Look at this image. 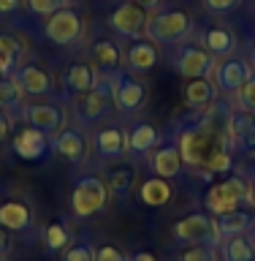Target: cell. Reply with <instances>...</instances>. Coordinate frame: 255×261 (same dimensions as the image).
Returning a JSON list of instances; mask_svg holds the SVG:
<instances>
[{"label": "cell", "mask_w": 255, "mask_h": 261, "mask_svg": "<svg viewBox=\"0 0 255 261\" xmlns=\"http://www.w3.org/2000/svg\"><path fill=\"white\" fill-rule=\"evenodd\" d=\"M68 3H73V0H68Z\"/></svg>", "instance_id": "cell-47"}, {"label": "cell", "mask_w": 255, "mask_h": 261, "mask_svg": "<svg viewBox=\"0 0 255 261\" xmlns=\"http://www.w3.org/2000/svg\"><path fill=\"white\" fill-rule=\"evenodd\" d=\"M95 79H98V71L90 63H73V65H68V71L63 73V85L68 87L73 95H81V93H87V90H93Z\"/></svg>", "instance_id": "cell-27"}, {"label": "cell", "mask_w": 255, "mask_h": 261, "mask_svg": "<svg viewBox=\"0 0 255 261\" xmlns=\"http://www.w3.org/2000/svg\"><path fill=\"white\" fill-rule=\"evenodd\" d=\"M252 63L244 60V57H225L223 63H217V71H215V85L223 90V93H236L244 82L252 76Z\"/></svg>", "instance_id": "cell-14"}, {"label": "cell", "mask_w": 255, "mask_h": 261, "mask_svg": "<svg viewBox=\"0 0 255 261\" xmlns=\"http://www.w3.org/2000/svg\"><path fill=\"white\" fill-rule=\"evenodd\" d=\"M217 253L223 261H255V240L247 234L231 237L217 245Z\"/></svg>", "instance_id": "cell-28"}, {"label": "cell", "mask_w": 255, "mask_h": 261, "mask_svg": "<svg viewBox=\"0 0 255 261\" xmlns=\"http://www.w3.org/2000/svg\"><path fill=\"white\" fill-rule=\"evenodd\" d=\"M217 85L215 79L199 76V79H187L185 85V103L193 106V109H204V106H212L217 101Z\"/></svg>", "instance_id": "cell-25"}, {"label": "cell", "mask_w": 255, "mask_h": 261, "mask_svg": "<svg viewBox=\"0 0 255 261\" xmlns=\"http://www.w3.org/2000/svg\"><path fill=\"white\" fill-rule=\"evenodd\" d=\"M111 106H114V79H111V73L101 71L93 90L73 98V117L79 122H84V125H90V122L103 120Z\"/></svg>", "instance_id": "cell-1"}, {"label": "cell", "mask_w": 255, "mask_h": 261, "mask_svg": "<svg viewBox=\"0 0 255 261\" xmlns=\"http://www.w3.org/2000/svg\"><path fill=\"white\" fill-rule=\"evenodd\" d=\"M136 179H138V171L136 166H130V163H122V161H114L109 169H106V188H109V193L114 196H125L133 191V185H136Z\"/></svg>", "instance_id": "cell-23"}, {"label": "cell", "mask_w": 255, "mask_h": 261, "mask_svg": "<svg viewBox=\"0 0 255 261\" xmlns=\"http://www.w3.org/2000/svg\"><path fill=\"white\" fill-rule=\"evenodd\" d=\"M125 136H128V152L130 155H147L160 144V130L152 122H133Z\"/></svg>", "instance_id": "cell-21"}, {"label": "cell", "mask_w": 255, "mask_h": 261, "mask_svg": "<svg viewBox=\"0 0 255 261\" xmlns=\"http://www.w3.org/2000/svg\"><path fill=\"white\" fill-rule=\"evenodd\" d=\"M111 79H114V106L122 114H136L138 109H144L147 87L141 79L130 76V73H122V71H114Z\"/></svg>", "instance_id": "cell-9"}, {"label": "cell", "mask_w": 255, "mask_h": 261, "mask_svg": "<svg viewBox=\"0 0 255 261\" xmlns=\"http://www.w3.org/2000/svg\"><path fill=\"white\" fill-rule=\"evenodd\" d=\"M0 261H6V256H0Z\"/></svg>", "instance_id": "cell-46"}, {"label": "cell", "mask_w": 255, "mask_h": 261, "mask_svg": "<svg viewBox=\"0 0 255 261\" xmlns=\"http://www.w3.org/2000/svg\"><path fill=\"white\" fill-rule=\"evenodd\" d=\"M49 142H52V150L60 155L63 161H68V163H81L87 158V136L81 134L79 128H63V130H57L54 136H49Z\"/></svg>", "instance_id": "cell-15"}, {"label": "cell", "mask_w": 255, "mask_h": 261, "mask_svg": "<svg viewBox=\"0 0 255 261\" xmlns=\"http://www.w3.org/2000/svg\"><path fill=\"white\" fill-rule=\"evenodd\" d=\"M125 60H128V68L133 71V73H147V71H152L155 65H158V60H160L158 44H155V41H150V38L130 41Z\"/></svg>", "instance_id": "cell-19"}, {"label": "cell", "mask_w": 255, "mask_h": 261, "mask_svg": "<svg viewBox=\"0 0 255 261\" xmlns=\"http://www.w3.org/2000/svg\"><path fill=\"white\" fill-rule=\"evenodd\" d=\"M201 46L207 49L209 55L215 57H231L236 52V46H239V41H236V33L231 28H223V24H215V28H207L201 33Z\"/></svg>", "instance_id": "cell-18"}, {"label": "cell", "mask_w": 255, "mask_h": 261, "mask_svg": "<svg viewBox=\"0 0 255 261\" xmlns=\"http://www.w3.org/2000/svg\"><path fill=\"white\" fill-rule=\"evenodd\" d=\"M11 128H14L11 114H8L6 109H0V142H6V139L11 136Z\"/></svg>", "instance_id": "cell-38"}, {"label": "cell", "mask_w": 255, "mask_h": 261, "mask_svg": "<svg viewBox=\"0 0 255 261\" xmlns=\"http://www.w3.org/2000/svg\"><path fill=\"white\" fill-rule=\"evenodd\" d=\"M171 65L185 79H199V76L215 79L217 57L209 55L201 44H177L174 52H171Z\"/></svg>", "instance_id": "cell-5"}, {"label": "cell", "mask_w": 255, "mask_h": 261, "mask_svg": "<svg viewBox=\"0 0 255 261\" xmlns=\"http://www.w3.org/2000/svg\"><path fill=\"white\" fill-rule=\"evenodd\" d=\"M204 8H207L209 14H215V16H223V14H231L236 11L244 0H201Z\"/></svg>", "instance_id": "cell-36"}, {"label": "cell", "mask_w": 255, "mask_h": 261, "mask_svg": "<svg viewBox=\"0 0 255 261\" xmlns=\"http://www.w3.org/2000/svg\"><path fill=\"white\" fill-rule=\"evenodd\" d=\"M193 28V19L185 8L171 6L160 8L158 14L150 16V28H147V38L155 41L158 46H177L179 41L187 38V33Z\"/></svg>", "instance_id": "cell-2"}, {"label": "cell", "mask_w": 255, "mask_h": 261, "mask_svg": "<svg viewBox=\"0 0 255 261\" xmlns=\"http://www.w3.org/2000/svg\"><path fill=\"white\" fill-rule=\"evenodd\" d=\"M49 147H52L49 136L41 134V130H36L33 125L19 128L14 134V139H11V150L16 152V158H22V161H44Z\"/></svg>", "instance_id": "cell-12"}, {"label": "cell", "mask_w": 255, "mask_h": 261, "mask_svg": "<svg viewBox=\"0 0 255 261\" xmlns=\"http://www.w3.org/2000/svg\"><path fill=\"white\" fill-rule=\"evenodd\" d=\"M63 261H95V245L90 240H76L63 250Z\"/></svg>", "instance_id": "cell-32"}, {"label": "cell", "mask_w": 255, "mask_h": 261, "mask_svg": "<svg viewBox=\"0 0 255 261\" xmlns=\"http://www.w3.org/2000/svg\"><path fill=\"white\" fill-rule=\"evenodd\" d=\"M179 261H217V248H212V245H187L179 253Z\"/></svg>", "instance_id": "cell-33"}, {"label": "cell", "mask_w": 255, "mask_h": 261, "mask_svg": "<svg viewBox=\"0 0 255 261\" xmlns=\"http://www.w3.org/2000/svg\"><path fill=\"white\" fill-rule=\"evenodd\" d=\"M138 199H141L144 207H163V204H168L174 199V188H171L168 179L152 174L141 182V188H138Z\"/></svg>", "instance_id": "cell-26"}, {"label": "cell", "mask_w": 255, "mask_h": 261, "mask_svg": "<svg viewBox=\"0 0 255 261\" xmlns=\"http://www.w3.org/2000/svg\"><path fill=\"white\" fill-rule=\"evenodd\" d=\"M130 261H158V258H155L150 250H136L133 256H130Z\"/></svg>", "instance_id": "cell-43"}, {"label": "cell", "mask_w": 255, "mask_h": 261, "mask_svg": "<svg viewBox=\"0 0 255 261\" xmlns=\"http://www.w3.org/2000/svg\"><path fill=\"white\" fill-rule=\"evenodd\" d=\"M109 28L125 41H138L147 38V28H150V11L136 3H122L109 14Z\"/></svg>", "instance_id": "cell-8"}, {"label": "cell", "mask_w": 255, "mask_h": 261, "mask_svg": "<svg viewBox=\"0 0 255 261\" xmlns=\"http://www.w3.org/2000/svg\"><path fill=\"white\" fill-rule=\"evenodd\" d=\"M95 261H130L117 245H101L95 248Z\"/></svg>", "instance_id": "cell-37"}, {"label": "cell", "mask_w": 255, "mask_h": 261, "mask_svg": "<svg viewBox=\"0 0 255 261\" xmlns=\"http://www.w3.org/2000/svg\"><path fill=\"white\" fill-rule=\"evenodd\" d=\"M22 57H24L22 41H16L14 36L0 33V68H3L6 73H14L22 65Z\"/></svg>", "instance_id": "cell-29"}, {"label": "cell", "mask_w": 255, "mask_h": 261, "mask_svg": "<svg viewBox=\"0 0 255 261\" xmlns=\"http://www.w3.org/2000/svg\"><path fill=\"white\" fill-rule=\"evenodd\" d=\"M22 98L24 93H22L19 82L14 79V73L0 79V109H6V112L16 109V106H22Z\"/></svg>", "instance_id": "cell-31"}, {"label": "cell", "mask_w": 255, "mask_h": 261, "mask_svg": "<svg viewBox=\"0 0 255 261\" xmlns=\"http://www.w3.org/2000/svg\"><path fill=\"white\" fill-rule=\"evenodd\" d=\"M171 234L179 245H212V248L220 245L215 218H209L207 212H190V215L179 218Z\"/></svg>", "instance_id": "cell-6"}, {"label": "cell", "mask_w": 255, "mask_h": 261, "mask_svg": "<svg viewBox=\"0 0 255 261\" xmlns=\"http://www.w3.org/2000/svg\"><path fill=\"white\" fill-rule=\"evenodd\" d=\"M244 204H250V210H255V177L247 179V201Z\"/></svg>", "instance_id": "cell-41"}, {"label": "cell", "mask_w": 255, "mask_h": 261, "mask_svg": "<svg viewBox=\"0 0 255 261\" xmlns=\"http://www.w3.org/2000/svg\"><path fill=\"white\" fill-rule=\"evenodd\" d=\"M19 8V0H0V14H14Z\"/></svg>", "instance_id": "cell-40"}, {"label": "cell", "mask_w": 255, "mask_h": 261, "mask_svg": "<svg viewBox=\"0 0 255 261\" xmlns=\"http://www.w3.org/2000/svg\"><path fill=\"white\" fill-rule=\"evenodd\" d=\"M90 55H93V63L101 65V71H106V73L120 71L122 63H125V52L111 38H98L93 44V49H90Z\"/></svg>", "instance_id": "cell-24"}, {"label": "cell", "mask_w": 255, "mask_h": 261, "mask_svg": "<svg viewBox=\"0 0 255 261\" xmlns=\"http://www.w3.org/2000/svg\"><path fill=\"white\" fill-rule=\"evenodd\" d=\"M109 188L101 177L95 174H84L73 182L71 191V212L76 218H93L109 207Z\"/></svg>", "instance_id": "cell-4"}, {"label": "cell", "mask_w": 255, "mask_h": 261, "mask_svg": "<svg viewBox=\"0 0 255 261\" xmlns=\"http://www.w3.org/2000/svg\"><path fill=\"white\" fill-rule=\"evenodd\" d=\"M33 223H36V218H33V210L27 201L22 199L0 201V226L3 228H8V231H27Z\"/></svg>", "instance_id": "cell-17"}, {"label": "cell", "mask_w": 255, "mask_h": 261, "mask_svg": "<svg viewBox=\"0 0 255 261\" xmlns=\"http://www.w3.org/2000/svg\"><path fill=\"white\" fill-rule=\"evenodd\" d=\"M215 226H217V240L223 242V240H231V237L247 234L255 226V218L247 210H234V212H225V215H217Z\"/></svg>", "instance_id": "cell-22"}, {"label": "cell", "mask_w": 255, "mask_h": 261, "mask_svg": "<svg viewBox=\"0 0 255 261\" xmlns=\"http://www.w3.org/2000/svg\"><path fill=\"white\" fill-rule=\"evenodd\" d=\"M14 79L19 82L22 93L24 95H49L54 90V76L52 71L44 68V65H19V68L14 71Z\"/></svg>", "instance_id": "cell-16"}, {"label": "cell", "mask_w": 255, "mask_h": 261, "mask_svg": "<svg viewBox=\"0 0 255 261\" xmlns=\"http://www.w3.org/2000/svg\"><path fill=\"white\" fill-rule=\"evenodd\" d=\"M228 144L236 152L255 155V112H247L242 106L228 109Z\"/></svg>", "instance_id": "cell-10"}, {"label": "cell", "mask_w": 255, "mask_h": 261, "mask_svg": "<svg viewBox=\"0 0 255 261\" xmlns=\"http://www.w3.org/2000/svg\"><path fill=\"white\" fill-rule=\"evenodd\" d=\"M244 201H247V177H242V174H228L225 179H217L204 193V207L215 218L225 215V212H234V210H242Z\"/></svg>", "instance_id": "cell-3"}, {"label": "cell", "mask_w": 255, "mask_h": 261, "mask_svg": "<svg viewBox=\"0 0 255 261\" xmlns=\"http://www.w3.org/2000/svg\"><path fill=\"white\" fill-rule=\"evenodd\" d=\"M44 245L49 253H63L65 248L71 245V231L63 220H54L44 228Z\"/></svg>", "instance_id": "cell-30"}, {"label": "cell", "mask_w": 255, "mask_h": 261, "mask_svg": "<svg viewBox=\"0 0 255 261\" xmlns=\"http://www.w3.org/2000/svg\"><path fill=\"white\" fill-rule=\"evenodd\" d=\"M234 95H236V106H242V109H247V112H255V71Z\"/></svg>", "instance_id": "cell-35"}, {"label": "cell", "mask_w": 255, "mask_h": 261, "mask_svg": "<svg viewBox=\"0 0 255 261\" xmlns=\"http://www.w3.org/2000/svg\"><path fill=\"white\" fill-rule=\"evenodd\" d=\"M3 76H8V73H6V71H3V68H0V79H3Z\"/></svg>", "instance_id": "cell-44"}, {"label": "cell", "mask_w": 255, "mask_h": 261, "mask_svg": "<svg viewBox=\"0 0 255 261\" xmlns=\"http://www.w3.org/2000/svg\"><path fill=\"white\" fill-rule=\"evenodd\" d=\"M128 3H136V6L147 8V11H155V8H160V0H128Z\"/></svg>", "instance_id": "cell-42"}, {"label": "cell", "mask_w": 255, "mask_h": 261, "mask_svg": "<svg viewBox=\"0 0 255 261\" xmlns=\"http://www.w3.org/2000/svg\"><path fill=\"white\" fill-rule=\"evenodd\" d=\"M8 250H11V234H8V228L0 226V256H8Z\"/></svg>", "instance_id": "cell-39"}, {"label": "cell", "mask_w": 255, "mask_h": 261, "mask_svg": "<svg viewBox=\"0 0 255 261\" xmlns=\"http://www.w3.org/2000/svg\"><path fill=\"white\" fill-rule=\"evenodd\" d=\"M30 8V14L36 16H52L54 11H60V8L68 6V0H24Z\"/></svg>", "instance_id": "cell-34"}, {"label": "cell", "mask_w": 255, "mask_h": 261, "mask_svg": "<svg viewBox=\"0 0 255 261\" xmlns=\"http://www.w3.org/2000/svg\"><path fill=\"white\" fill-rule=\"evenodd\" d=\"M44 33L46 38L57 46H73L84 38V19L76 8H60L54 11L52 16H46V24H44Z\"/></svg>", "instance_id": "cell-7"}, {"label": "cell", "mask_w": 255, "mask_h": 261, "mask_svg": "<svg viewBox=\"0 0 255 261\" xmlns=\"http://www.w3.org/2000/svg\"><path fill=\"white\" fill-rule=\"evenodd\" d=\"M250 63H252V68H255V52H252V60H250Z\"/></svg>", "instance_id": "cell-45"}, {"label": "cell", "mask_w": 255, "mask_h": 261, "mask_svg": "<svg viewBox=\"0 0 255 261\" xmlns=\"http://www.w3.org/2000/svg\"><path fill=\"white\" fill-rule=\"evenodd\" d=\"M182 155H179V147L174 142L160 144L158 150L152 152V174H158L163 179H174L179 171H182Z\"/></svg>", "instance_id": "cell-20"}, {"label": "cell", "mask_w": 255, "mask_h": 261, "mask_svg": "<svg viewBox=\"0 0 255 261\" xmlns=\"http://www.w3.org/2000/svg\"><path fill=\"white\" fill-rule=\"evenodd\" d=\"M93 147L103 163H114L128 155V136L120 125H101L93 134Z\"/></svg>", "instance_id": "cell-11"}, {"label": "cell", "mask_w": 255, "mask_h": 261, "mask_svg": "<svg viewBox=\"0 0 255 261\" xmlns=\"http://www.w3.org/2000/svg\"><path fill=\"white\" fill-rule=\"evenodd\" d=\"M22 117L27 125H33L36 130L46 136H54L57 130H63L65 125V112L54 103H27L22 112Z\"/></svg>", "instance_id": "cell-13"}]
</instances>
